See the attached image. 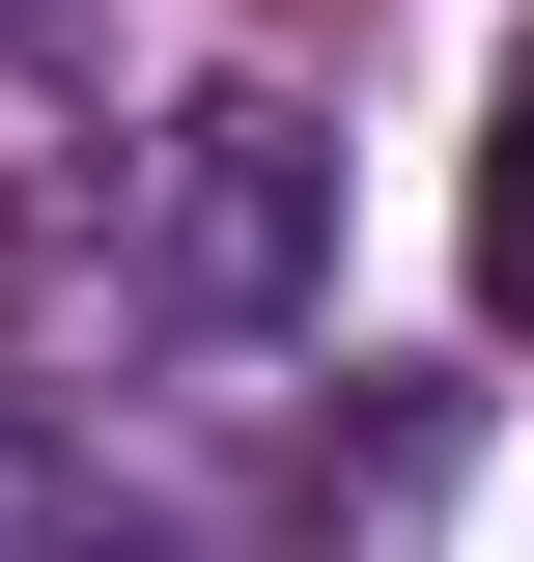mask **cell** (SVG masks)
I'll return each mask as SVG.
<instances>
[{"mask_svg":"<svg viewBox=\"0 0 534 562\" xmlns=\"http://www.w3.org/2000/svg\"><path fill=\"white\" fill-rule=\"evenodd\" d=\"M0 254L57 281L85 338H281L337 281V140L281 113V85H198V113H141L85 198H29Z\"/></svg>","mask_w":534,"mask_h":562,"instance_id":"6da1fadb","label":"cell"},{"mask_svg":"<svg viewBox=\"0 0 534 562\" xmlns=\"http://www.w3.org/2000/svg\"><path fill=\"white\" fill-rule=\"evenodd\" d=\"M0 562H141V535H113V479H85L29 394H0Z\"/></svg>","mask_w":534,"mask_h":562,"instance_id":"7a4b0ae2","label":"cell"},{"mask_svg":"<svg viewBox=\"0 0 534 562\" xmlns=\"http://www.w3.org/2000/svg\"><path fill=\"white\" fill-rule=\"evenodd\" d=\"M478 310L534 338V57H507V113H478Z\"/></svg>","mask_w":534,"mask_h":562,"instance_id":"3957f363","label":"cell"}]
</instances>
